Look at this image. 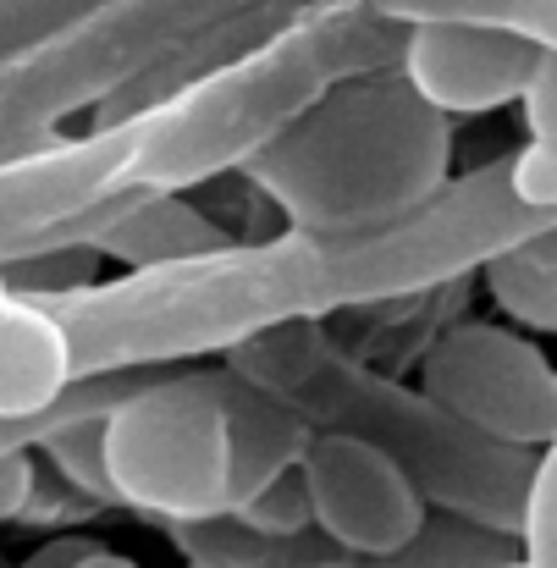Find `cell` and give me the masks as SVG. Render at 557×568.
Masks as SVG:
<instances>
[{
	"instance_id": "6da1fadb",
	"label": "cell",
	"mask_w": 557,
	"mask_h": 568,
	"mask_svg": "<svg viewBox=\"0 0 557 568\" xmlns=\"http://www.w3.org/2000/svg\"><path fill=\"white\" fill-rule=\"evenodd\" d=\"M547 226H557V210L519 204L514 155H497L464 178H447L419 210L381 232H276L33 304H44L61 321L78 381L178 371L215 354L226 359L232 348L287 321H326L337 310L447 287Z\"/></svg>"
},
{
	"instance_id": "7a4b0ae2",
	"label": "cell",
	"mask_w": 557,
	"mask_h": 568,
	"mask_svg": "<svg viewBox=\"0 0 557 568\" xmlns=\"http://www.w3.org/2000/svg\"><path fill=\"white\" fill-rule=\"evenodd\" d=\"M226 365L265 397H276L287 414H298L310 436H348L386 453L414 480L431 514H453L492 536L519 541L536 453L497 447L464 430L419 386H403L354 359L326 332V321H287L232 348Z\"/></svg>"
},
{
	"instance_id": "3957f363",
	"label": "cell",
	"mask_w": 557,
	"mask_h": 568,
	"mask_svg": "<svg viewBox=\"0 0 557 568\" xmlns=\"http://www.w3.org/2000/svg\"><path fill=\"white\" fill-rule=\"evenodd\" d=\"M408 28L354 0H304L260 50L199 78L178 100L128 122L139 193H188L243 172L271 139L304 122L332 89L403 61Z\"/></svg>"
},
{
	"instance_id": "277c9868",
	"label": "cell",
	"mask_w": 557,
	"mask_h": 568,
	"mask_svg": "<svg viewBox=\"0 0 557 568\" xmlns=\"http://www.w3.org/2000/svg\"><path fill=\"white\" fill-rule=\"evenodd\" d=\"M447 172L453 122L436 116L397 67H386L332 89L237 178L282 210L287 232L359 237L419 210Z\"/></svg>"
},
{
	"instance_id": "5b68a950",
	"label": "cell",
	"mask_w": 557,
	"mask_h": 568,
	"mask_svg": "<svg viewBox=\"0 0 557 568\" xmlns=\"http://www.w3.org/2000/svg\"><path fill=\"white\" fill-rule=\"evenodd\" d=\"M232 371H155L100 425L105 480L117 508L155 525L232 519Z\"/></svg>"
},
{
	"instance_id": "8992f818",
	"label": "cell",
	"mask_w": 557,
	"mask_h": 568,
	"mask_svg": "<svg viewBox=\"0 0 557 568\" xmlns=\"http://www.w3.org/2000/svg\"><path fill=\"white\" fill-rule=\"evenodd\" d=\"M254 0H105L33 50L0 61V139L61 133L72 111H100L199 28Z\"/></svg>"
},
{
	"instance_id": "52a82bcc",
	"label": "cell",
	"mask_w": 557,
	"mask_h": 568,
	"mask_svg": "<svg viewBox=\"0 0 557 568\" xmlns=\"http://www.w3.org/2000/svg\"><path fill=\"white\" fill-rule=\"evenodd\" d=\"M419 392L497 447L541 453L557 442V365L503 321L447 326L419 359Z\"/></svg>"
},
{
	"instance_id": "ba28073f",
	"label": "cell",
	"mask_w": 557,
	"mask_h": 568,
	"mask_svg": "<svg viewBox=\"0 0 557 568\" xmlns=\"http://www.w3.org/2000/svg\"><path fill=\"white\" fill-rule=\"evenodd\" d=\"M128 128H89L0 166V265L89 243L133 199Z\"/></svg>"
},
{
	"instance_id": "9c48e42d",
	"label": "cell",
	"mask_w": 557,
	"mask_h": 568,
	"mask_svg": "<svg viewBox=\"0 0 557 568\" xmlns=\"http://www.w3.org/2000/svg\"><path fill=\"white\" fill-rule=\"evenodd\" d=\"M293 469L304 480L315 530L348 564H375V558L403 552L431 514L414 480L386 453L348 436H310Z\"/></svg>"
},
{
	"instance_id": "30bf717a",
	"label": "cell",
	"mask_w": 557,
	"mask_h": 568,
	"mask_svg": "<svg viewBox=\"0 0 557 568\" xmlns=\"http://www.w3.org/2000/svg\"><path fill=\"white\" fill-rule=\"evenodd\" d=\"M536 61H541V50H530L508 33H492V28L408 22L397 72L436 116L453 122V116H486V111L519 105Z\"/></svg>"
},
{
	"instance_id": "8fae6325",
	"label": "cell",
	"mask_w": 557,
	"mask_h": 568,
	"mask_svg": "<svg viewBox=\"0 0 557 568\" xmlns=\"http://www.w3.org/2000/svg\"><path fill=\"white\" fill-rule=\"evenodd\" d=\"M298 6H304V0H254V6H243V11H232V17L199 28L193 39H183V44L172 50V55H161L150 72H139L122 94H111V100L94 111V128H128V122L150 116L155 105L178 100V94L193 89L199 78H210V72H221L226 61L260 50Z\"/></svg>"
},
{
	"instance_id": "7c38bea8",
	"label": "cell",
	"mask_w": 557,
	"mask_h": 568,
	"mask_svg": "<svg viewBox=\"0 0 557 568\" xmlns=\"http://www.w3.org/2000/svg\"><path fill=\"white\" fill-rule=\"evenodd\" d=\"M72 348L61 321L0 287V419H39L72 392Z\"/></svg>"
},
{
	"instance_id": "4fadbf2b",
	"label": "cell",
	"mask_w": 557,
	"mask_h": 568,
	"mask_svg": "<svg viewBox=\"0 0 557 568\" xmlns=\"http://www.w3.org/2000/svg\"><path fill=\"white\" fill-rule=\"evenodd\" d=\"M237 237L204 215L188 193H133L122 215H111L89 248L100 260H117L128 271H161V265H178V260H199V254H215V248H232Z\"/></svg>"
},
{
	"instance_id": "5bb4252c",
	"label": "cell",
	"mask_w": 557,
	"mask_h": 568,
	"mask_svg": "<svg viewBox=\"0 0 557 568\" xmlns=\"http://www.w3.org/2000/svg\"><path fill=\"white\" fill-rule=\"evenodd\" d=\"M226 408H232V514H237L249 497H260L276 475L298 464V453L310 447V425L287 414L276 397H265L260 386H249L237 371H232Z\"/></svg>"
},
{
	"instance_id": "9a60e30c",
	"label": "cell",
	"mask_w": 557,
	"mask_h": 568,
	"mask_svg": "<svg viewBox=\"0 0 557 568\" xmlns=\"http://www.w3.org/2000/svg\"><path fill=\"white\" fill-rule=\"evenodd\" d=\"M480 282H486L497 315L514 321V332L557 337V226L486 260Z\"/></svg>"
},
{
	"instance_id": "2e32d148",
	"label": "cell",
	"mask_w": 557,
	"mask_h": 568,
	"mask_svg": "<svg viewBox=\"0 0 557 568\" xmlns=\"http://www.w3.org/2000/svg\"><path fill=\"white\" fill-rule=\"evenodd\" d=\"M392 22H469L508 33L541 55H557V0H354Z\"/></svg>"
},
{
	"instance_id": "e0dca14e",
	"label": "cell",
	"mask_w": 557,
	"mask_h": 568,
	"mask_svg": "<svg viewBox=\"0 0 557 568\" xmlns=\"http://www.w3.org/2000/svg\"><path fill=\"white\" fill-rule=\"evenodd\" d=\"M525 144L514 150V193L530 210H557V55H541L525 94Z\"/></svg>"
},
{
	"instance_id": "ac0fdd59",
	"label": "cell",
	"mask_w": 557,
	"mask_h": 568,
	"mask_svg": "<svg viewBox=\"0 0 557 568\" xmlns=\"http://www.w3.org/2000/svg\"><path fill=\"white\" fill-rule=\"evenodd\" d=\"M519 558V541L508 536H492L469 519H453V514H425L419 536L392 552V558H375V564H354V568H497Z\"/></svg>"
},
{
	"instance_id": "d6986e66",
	"label": "cell",
	"mask_w": 557,
	"mask_h": 568,
	"mask_svg": "<svg viewBox=\"0 0 557 568\" xmlns=\"http://www.w3.org/2000/svg\"><path fill=\"white\" fill-rule=\"evenodd\" d=\"M100 254L89 243H67V248H44V254H28V260H11L0 265V287L17 293V298H67V293H83L100 282Z\"/></svg>"
},
{
	"instance_id": "ffe728a7",
	"label": "cell",
	"mask_w": 557,
	"mask_h": 568,
	"mask_svg": "<svg viewBox=\"0 0 557 568\" xmlns=\"http://www.w3.org/2000/svg\"><path fill=\"white\" fill-rule=\"evenodd\" d=\"M100 425L105 419H78L67 430H55L50 442H39V464H50L72 491H83L94 508H117L111 497V480H105V453H100Z\"/></svg>"
},
{
	"instance_id": "44dd1931",
	"label": "cell",
	"mask_w": 557,
	"mask_h": 568,
	"mask_svg": "<svg viewBox=\"0 0 557 568\" xmlns=\"http://www.w3.org/2000/svg\"><path fill=\"white\" fill-rule=\"evenodd\" d=\"M519 564L557 568V442L536 453L525 514H519Z\"/></svg>"
},
{
	"instance_id": "7402d4cb",
	"label": "cell",
	"mask_w": 557,
	"mask_h": 568,
	"mask_svg": "<svg viewBox=\"0 0 557 568\" xmlns=\"http://www.w3.org/2000/svg\"><path fill=\"white\" fill-rule=\"evenodd\" d=\"M243 530L254 536H271V541H298V536H315V514H310V497H304V480L298 469L276 475L260 497H249L237 514H232Z\"/></svg>"
},
{
	"instance_id": "603a6c76",
	"label": "cell",
	"mask_w": 557,
	"mask_h": 568,
	"mask_svg": "<svg viewBox=\"0 0 557 568\" xmlns=\"http://www.w3.org/2000/svg\"><path fill=\"white\" fill-rule=\"evenodd\" d=\"M94 6H105V0H0V61L33 50L39 39L89 17Z\"/></svg>"
},
{
	"instance_id": "cb8c5ba5",
	"label": "cell",
	"mask_w": 557,
	"mask_h": 568,
	"mask_svg": "<svg viewBox=\"0 0 557 568\" xmlns=\"http://www.w3.org/2000/svg\"><path fill=\"white\" fill-rule=\"evenodd\" d=\"M33 458H39V453H33ZM89 514H94V503H89L83 491H72L55 469L39 464V475H33V497H28V508H22L17 525H61V519H89Z\"/></svg>"
},
{
	"instance_id": "d4e9b609",
	"label": "cell",
	"mask_w": 557,
	"mask_h": 568,
	"mask_svg": "<svg viewBox=\"0 0 557 568\" xmlns=\"http://www.w3.org/2000/svg\"><path fill=\"white\" fill-rule=\"evenodd\" d=\"M33 475H39L33 447L0 458V525H17V519H22V508H28V497H33Z\"/></svg>"
},
{
	"instance_id": "484cf974",
	"label": "cell",
	"mask_w": 557,
	"mask_h": 568,
	"mask_svg": "<svg viewBox=\"0 0 557 568\" xmlns=\"http://www.w3.org/2000/svg\"><path fill=\"white\" fill-rule=\"evenodd\" d=\"M100 541H89L83 530H67V536H44L17 568H78V558H89Z\"/></svg>"
},
{
	"instance_id": "4316f807",
	"label": "cell",
	"mask_w": 557,
	"mask_h": 568,
	"mask_svg": "<svg viewBox=\"0 0 557 568\" xmlns=\"http://www.w3.org/2000/svg\"><path fill=\"white\" fill-rule=\"evenodd\" d=\"M78 568H139V564L122 558V552H111V547H94L89 558H78Z\"/></svg>"
},
{
	"instance_id": "83f0119b",
	"label": "cell",
	"mask_w": 557,
	"mask_h": 568,
	"mask_svg": "<svg viewBox=\"0 0 557 568\" xmlns=\"http://www.w3.org/2000/svg\"><path fill=\"white\" fill-rule=\"evenodd\" d=\"M497 568H525V564H519V558H514V564H497Z\"/></svg>"
},
{
	"instance_id": "f1b7e54d",
	"label": "cell",
	"mask_w": 557,
	"mask_h": 568,
	"mask_svg": "<svg viewBox=\"0 0 557 568\" xmlns=\"http://www.w3.org/2000/svg\"><path fill=\"white\" fill-rule=\"evenodd\" d=\"M321 568H354V564H321Z\"/></svg>"
},
{
	"instance_id": "f546056e",
	"label": "cell",
	"mask_w": 557,
	"mask_h": 568,
	"mask_svg": "<svg viewBox=\"0 0 557 568\" xmlns=\"http://www.w3.org/2000/svg\"><path fill=\"white\" fill-rule=\"evenodd\" d=\"M0 568H6V552H0Z\"/></svg>"
},
{
	"instance_id": "4dcf8cb0",
	"label": "cell",
	"mask_w": 557,
	"mask_h": 568,
	"mask_svg": "<svg viewBox=\"0 0 557 568\" xmlns=\"http://www.w3.org/2000/svg\"><path fill=\"white\" fill-rule=\"evenodd\" d=\"M183 568H193V564H183Z\"/></svg>"
}]
</instances>
